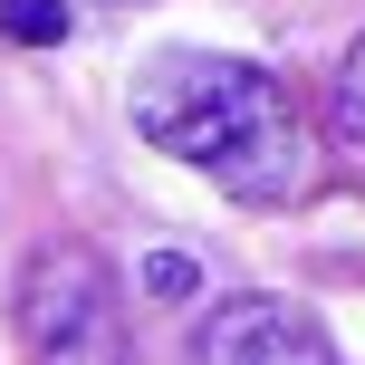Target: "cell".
I'll use <instances>...</instances> for the list:
<instances>
[{"instance_id":"5","label":"cell","mask_w":365,"mask_h":365,"mask_svg":"<svg viewBox=\"0 0 365 365\" xmlns=\"http://www.w3.org/2000/svg\"><path fill=\"white\" fill-rule=\"evenodd\" d=\"M327 125L346 135V145H365V29H356V48L336 58V87H327Z\"/></svg>"},{"instance_id":"1","label":"cell","mask_w":365,"mask_h":365,"mask_svg":"<svg viewBox=\"0 0 365 365\" xmlns=\"http://www.w3.org/2000/svg\"><path fill=\"white\" fill-rule=\"evenodd\" d=\"M135 135L173 164L212 173L231 202H298L308 192V125H298V96L269 68L221 48H154L135 68Z\"/></svg>"},{"instance_id":"4","label":"cell","mask_w":365,"mask_h":365,"mask_svg":"<svg viewBox=\"0 0 365 365\" xmlns=\"http://www.w3.org/2000/svg\"><path fill=\"white\" fill-rule=\"evenodd\" d=\"M68 29H77L68 0H0V38L10 48H68Z\"/></svg>"},{"instance_id":"2","label":"cell","mask_w":365,"mask_h":365,"mask_svg":"<svg viewBox=\"0 0 365 365\" xmlns=\"http://www.w3.org/2000/svg\"><path fill=\"white\" fill-rule=\"evenodd\" d=\"M19 346L29 365H135V327H125V289L87 240H38L19 259Z\"/></svg>"},{"instance_id":"7","label":"cell","mask_w":365,"mask_h":365,"mask_svg":"<svg viewBox=\"0 0 365 365\" xmlns=\"http://www.w3.org/2000/svg\"><path fill=\"white\" fill-rule=\"evenodd\" d=\"M106 10H135V0H106Z\"/></svg>"},{"instance_id":"3","label":"cell","mask_w":365,"mask_h":365,"mask_svg":"<svg viewBox=\"0 0 365 365\" xmlns=\"http://www.w3.org/2000/svg\"><path fill=\"white\" fill-rule=\"evenodd\" d=\"M192 365H336V346H327V327H317L298 298L231 289V298H212V308H202Z\"/></svg>"},{"instance_id":"6","label":"cell","mask_w":365,"mask_h":365,"mask_svg":"<svg viewBox=\"0 0 365 365\" xmlns=\"http://www.w3.org/2000/svg\"><path fill=\"white\" fill-rule=\"evenodd\" d=\"M135 279H145V298H164V308H182V298L202 289V259H192V250H154V259H145Z\"/></svg>"}]
</instances>
